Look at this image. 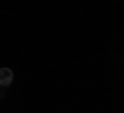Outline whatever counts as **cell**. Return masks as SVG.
Segmentation results:
<instances>
[{
    "instance_id": "1",
    "label": "cell",
    "mask_w": 124,
    "mask_h": 113,
    "mask_svg": "<svg viewBox=\"0 0 124 113\" xmlns=\"http://www.w3.org/2000/svg\"><path fill=\"white\" fill-rule=\"evenodd\" d=\"M10 82H13V70L0 68V86H8Z\"/></svg>"
}]
</instances>
